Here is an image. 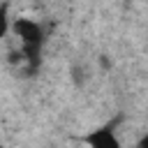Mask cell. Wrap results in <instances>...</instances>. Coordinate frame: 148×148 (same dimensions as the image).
I'll return each mask as SVG.
<instances>
[{"label":"cell","instance_id":"obj_1","mask_svg":"<svg viewBox=\"0 0 148 148\" xmlns=\"http://www.w3.org/2000/svg\"><path fill=\"white\" fill-rule=\"evenodd\" d=\"M83 141H86L88 148H123L120 139L116 136L113 125H104V127H97V130L88 132L83 136Z\"/></svg>","mask_w":148,"mask_h":148},{"label":"cell","instance_id":"obj_2","mask_svg":"<svg viewBox=\"0 0 148 148\" xmlns=\"http://www.w3.org/2000/svg\"><path fill=\"white\" fill-rule=\"evenodd\" d=\"M69 76H72V83H74L76 88H81V86L86 83V79H88V76H86V69H83L81 65H74V67L69 69Z\"/></svg>","mask_w":148,"mask_h":148},{"label":"cell","instance_id":"obj_3","mask_svg":"<svg viewBox=\"0 0 148 148\" xmlns=\"http://www.w3.org/2000/svg\"><path fill=\"white\" fill-rule=\"evenodd\" d=\"M139 148H148V134H143V136H141V141H139Z\"/></svg>","mask_w":148,"mask_h":148}]
</instances>
